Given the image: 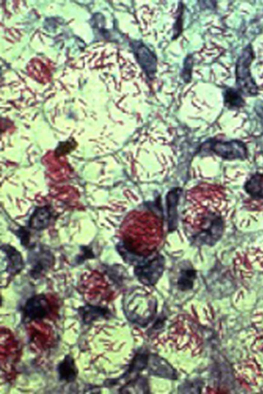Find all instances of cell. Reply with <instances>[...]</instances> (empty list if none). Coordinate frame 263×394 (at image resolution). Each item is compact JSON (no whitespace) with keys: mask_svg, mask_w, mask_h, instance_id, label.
Wrapping results in <instances>:
<instances>
[{"mask_svg":"<svg viewBox=\"0 0 263 394\" xmlns=\"http://www.w3.org/2000/svg\"><path fill=\"white\" fill-rule=\"evenodd\" d=\"M127 247L134 252L146 255L157 247L161 238V224L158 218L147 212L129 214L123 228Z\"/></svg>","mask_w":263,"mask_h":394,"instance_id":"cell-1","label":"cell"},{"mask_svg":"<svg viewBox=\"0 0 263 394\" xmlns=\"http://www.w3.org/2000/svg\"><path fill=\"white\" fill-rule=\"evenodd\" d=\"M50 311L49 302L43 295L29 299L24 308L25 316L30 320H39L47 316Z\"/></svg>","mask_w":263,"mask_h":394,"instance_id":"cell-2","label":"cell"},{"mask_svg":"<svg viewBox=\"0 0 263 394\" xmlns=\"http://www.w3.org/2000/svg\"><path fill=\"white\" fill-rule=\"evenodd\" d=\"M213 148L218 155L227 159H243L247 156L246 147L239 141L217 142Z\"/></svg>","mask_w":263,"mask_h":394,"instance_id":"cell-3","label":"cell"},{"mask_svg":"<svg viewBox=\"0 0 263 394\" xmlns=\"http://www.w3.org/2000/svg\"><path fill=\"white\" fill-rule=\"evenodd\" d=\"M58 370L60 379L67 382H73L78 373L74 360L69 355L66 356L60 362Z\"/></svg>","mask_w":263,"mask_h":394,"instance_id":"cell-4","label":"cell"},{"mask_svg":"<svg viewBox=\"0 0 263 394\" xmlns=\"http://www.w3.org/2000/svg\"><path fill=\"white\" fill-rule=\"evenodd\" d=\"M245 188L252 197L263 199V174H256L252 176L247 182Z\"/></svg>","mask_w":263,"mask_h":394,"instance_id":"cell-5","label":"cell"},{"mask_svg":"<svg viewBox=\"0 0 263 394\" xmlns=\"http://www.w3.org/2000/svg\"><path fill=\"white\" fill-rule=\"evenodd\" d=\"M137 58L139 63H140L143 68L148 74H152L154 72L155 70V58L154 56L150 53L146 47L142 46H138V50L136 52Z\"/></svg>","mask_w":263,"mask_h":394,"instance_id":"cell-6","label":"cell"},{"mask_svg":"<svg viewBox=\"0 0 263 394\" xmlns=\"http://www.w3.org/2000/svg\"><path fill=\"white\" fill-rule=\"evenodd\" d=\"M50 219L49 211L46 208H41L36 210L32 215L29 225L32 228L41 230L48 225Z\"/></svg>","mask_w":263,"mask_h":394,"instance_id":"cell-7","label":"cell"},{"mask_svg":"<svg viewBox=\"0 0 263 394\" xmlns=\"http://www.w3.org/2000/svg\"><path fill=\"white\" fill-rule=\"evenodd\" d=\"M108 310L104 308L85 306L80 308V313L83 321L86 323H89L100 318L105 317L108 313Z\"/></svg>","mask_w":263,"mask_h":394,"instance_id":"cell-8","label":"cell"},{"mask_svg":"<svg viewBox=\"0 0 263 394\" xmlns=\"http://www.w3.org/2000/svg\"><path fill=\"white\" fill-rule=\"evenodd\" d=\"M4 252L8 258V270L16 272L21 269L23 263L20 254L11 247H5Z\"/></svg>","mask_w":263,"mask_h":394,"instance_id":"cell-9","label":"cell"}]
</instances>
